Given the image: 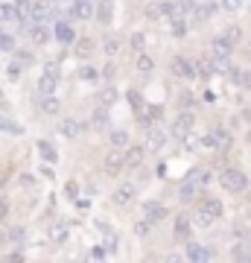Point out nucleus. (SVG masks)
<instances>
[{
    "label": "nucleus",
    "mask_w": 251,
    "mask_h": 263,
    "mask_svg": "<svg viewBox=\"0 0 251 263\" xmlns=\"http://www.w3.org/2000/svg\"><path fill=\"white\" fill-rule=\"evenodd\" d=\"M91 126L96 132H103L105 126H108V111H105V108H96V111H93V117H91Z\"/></svg>",
    "instance_id": "25"
},
{
    "label": "nucleus",
    "mask_w": 251,
    "mask_h": 263,
    "mask_svg": "<svg viewBox=\"0 0 251 263\" xmlns=\"http://www.w3.org/2000/svg\"><path fill=\"white\" fill-rule=\"evenodd\" d=\"M21 184H27V187H29V184H35V179H32L29 173H24V176H21Z\"/></svg>",
    "instance_id": "55"
},
{
    "label": "nucleus",
    "mask_w": 251,
    "mask_h": 263,
    "mask_svg": "<svg viewBox=\"0 0 251 263\" xmlns=\"http://www.w3.org/2000/svg\"><path fill=\"white\" fill-rule=\"evenodd\" d=\"M222 3V12H237L242 9V0H219Z\"/></svg>",
    "instance_id": "44"
},
{
    "label": "nucleus",
    "mask_w": 251,
    "mask_h": 263,
    "mask_svg": "<svg viewBox=\"0 0 251 263\" xmlns=\"http://www.w3.org/2000/svg\"><path fill=\"white\" fill-rule=\"evenodd\" d=\"M225 38H228L231 44H237V38H240V29H237V27H228V29H225Z\"/></svg>",
    "instance_id": "46"
},
{
    "label": "nucleus",
    "mask_w": 251,
    "mask_h": 263,
    "mask_svg": "<svg viewBox=\"0 0 251 263\" xmlns=\"http://www.w3.org/2000/svg\"><path fill=\"white\" fill-rule=\"evenodd\" d=\"M152 226H155V222H149V219H143V222H138V226H134V231H138L140 237H146L149 231H152Z\"/></svg>",
    "instance_id": "45"
},
{
    "label": "nucleus",
    "mask_w": 251,
    "mask_h": 263,
    "mask_svg": "<svg viewBox=\"0 0 251 263\" xmlns=\"http://www.w3.org/2000/svg\"><path fill=\"white\" fill-rule=\"evenodd\" d=\"M193 103H196V97H193V94H181V105H184V108H190Z\"/></svg>",
    "instance_id": "52"
},
{
    "label": "nucleus",
    "mask_w": 251,
    "mask_h": 263,
    "mask_svg": "<svg viewBox=\"0 0 251 263\" xmlns=\"http://www.w3.org/2000/svg\"><path fill=\"white\" fill-rule=\"evenodd\" d=\"M50 234L56 243H67V222H56V226L50 228Z\"/></svg>",
    "instance_id": "31"
},
{
    "label": "nucleus",
    "mask_w": 251,
    "mask_h": 263,
    "mask_svg": "<svg viewBox=\"0 0 251 263\" xmlns=\"http://www.w3.org/2000/svg\"><path fill=\"white\" fill-rule=\"evenodd\" d=\"M56 12L59 9H50L47 0H35V3H32V18H35L38 24H47L50 18H56Z\"/></svg>",
    "instance_id": "10"
},
{
    "label": "nucleus",
    "mask_w": 251,
    "mask_h": 263,
    "mask_svg": "<svg viewBox=\"0 0 251 263\" xmlns=\"http://www.w3.org/2000/svg\"><path fill=\"white\" fill-rule=\"evenodd\" d=\"M59 132H62L65 138H70V141H73V138H79V132H82V123H79V120H70V117H67V120H62Z\"/></svg>",
    "instance_id": "18"
},
{
    "label": "nucleus",
    "mask_w": 251,
    "mask_h": 263,
    "mask_svg": "<svg viewBox=\"0 0 251 263\" xmlns=\"http://www.w3.org/2000/svg\"><path fill=\"white\" fill-rule=\"evenodd\" d=\"M146 158V146H126V170H138Z\"/></svg>",
    "instance_id": "11"
},
{
    "label": "nucleus",
    "mask_w": 251,
    "mask_h": 263,
    "mask_svg": "<svg viewBox=\"0 0 251 263\" xmlns=\"http://www.w3.org/2000/svg\"><path fill=\"white\" fill-rule=\"evenodd\" d=\"M222 9V3H216V0H207V3H202V6H196V21H207V18H214L216 12Z\"/></svg>",
    "instance_id": "14"
},
{
    "label": "nucleus",
    "mask_w": 251,
    "mask_h": 263,
    "mask_svg": "<svg viewBox=\"0 0 251 263\" xmlns=\"http://www.w3.org/2000/svg\"><path fill=\"white\" fill-rule=\"evenodd\" d=\"M111 146H117V149H126V146H129V132L114 129V132H111Z\"/></svg>",
    "instance_id": "26"
},
{
    "label": "nucleus",
    "mask_w": 251,
    "mask_h": 263,
    "mask_svg": "<svg viewBox=\"0 0 251 263\" xmlns=\"http://www.w3.org/2000/svg\"><path fill=\"white\" fill-rule=\"evenodd\" d=\"M103 170H105V176H120L123 170H126V152H120L117 146H114V152L105 155Z\"/></svg>",
    "instance_id": "2"
},
{
    "label": "nucleus",
    "mask_w": 251,
    "mask_h": 263,
    "mask_svg": "<svg viewBox=\"0 0 251 263\" xmlns=\"http://www.w3.org/2000/svg\"><path fill=\"white\" fill-rule=\"evenodd\" d=\"M76 76H79V79H85V82H96V79H100V73H96L91 65H82L79 70H76Z\"/></svg>",
    "instance_id": "33"
},
{
    "label": "nucleus",
    "mask_w": 251,
    "mask_h": 263,
    "mask_svg": "<svg viewBox=\"0 0 251 263\" xmlns=\"http://www.w3.org/2000/svg\"><path fill=\"white\" fill-rule=\"evenodd\" d=\"M111 18H114V3L111 0H103V3L96 6V21H100V24H111Z\"/></svg>",
    "instance_id": "19"
},
{
    "label": "nucleus",
    "mask_w": 251,
    "mask_h": 263,
    "mask_svg": "<svg viewBox=\"0 0 251 263\" xmlns=\"http://www.w3.org/2000/svg\"><path fill=\"white\" fill-rule=\"evenodd\" d=\"M164 143H167V132H164V129H155V126H149V129H146V149H149V152H158Z\"/></svg>",
    "instance_id": "8"
},
{
    "label": "nucleus",
    "mask_w": 251,
    "mask_h": 263,
    "mask_svg": "<svg viewBox=\"0 0 251 263\" xmlns=\"http://www.w3.org/2000/svg\"><path fill=\"white\" fill-rule=\"evenodd\" d=\"M202 143H205V146H210V149H228V143H231V138H228V132L225 129H219V126H216V129H210V135H205V138H202Z\"/></svg>",
    "instance_id": "6"
},
{
    "label": "nucleus",
    "mask_w": 251,
    "mask_h": 263,
    "mask_svg": "<svg viewBox=\"0 0 251 263\" xmlns=\"http://www.w3.org/2000/svg\"><path fill=\"white\" fill-rule=\"evenodd\" d=\"M44 73L53 76V79H59V76H62V67H59V62H47V65H44Z\"/></svg>",
    "instance_id": "40"
},
{
    "label": "nucleus",
    "mask_w": 251,
    "mask_h": 263,
    "mask_svg": "<svg viewBox=\"0 0 251 263\" xmlns=\"http://www.w3.org/2000/svg\"><path fill=\"white\" fill-rule=\"evenodd\" d=\"M219 184H222L225 190H231V193H242V190L248 187V176H245L242 170L228 167V170L219 173Z\"/></svg>",
    "instance_id": "1"
},
{
    "label": "nucleus",
    "mask_w": 251,
    "mask_h": 263,
    "mask_svg": "<svg viewBox=\"0 0 251 263\" xmlns=\"http://www.w3.org/2000/svg\"><path fill=\"white\" fill-rule=\"evenodd\" d=\"M103 53L108 59H114L117 53H120V41H117V38H105V41H103Z\"/></svg>",
    "instance_id": "32"
},
{
    "label": "nucleus",
    "mask_w": 251,
    "mask_h": 263,
    "mask_svg": "<svg viewBox=\"0 0 251 263\" xmlns=\"http://www.w3.org/2000/svg\"><path fill=\"white\" fill-rule=\"evenodd\" d=\"M199 187H202V181L196 179V173H190L184 179V184H181V190H178V202H181V205H193Z\"/></svg>",
    "instance_id": "3"
},
{
    "label": "nucleus",
    "mask_w": 251,
    "mask_h": 263,
    "mask_svg": "<svg viewBox=\"0 0 251 263\" xmlns=\"http://www.w3.org/2000/svg\"><path fill=\"white\" fill-rule=\"evenodd\" d=\"M18 21V6L15 3H0V24H9Z\"/></svg>",
    "instance_id": "23"
},
{
    "label": "nucleus",
    "mask_w": 251,
    "mask_h": 263,
    "mask_svg": "<svg viewBox=\"0 0 251 263\" xmlns=\"http://www.w3.org/2000/svg\"><path fill=\"white\" fill-rule=\"evenodd\" d=\"M108 254H111V246H93V249H91V257H93V260H105Z\"/></svg>",
    "instance_id": "38"
},
{
    "label": "nucleus",
    "mask_w": 251,
    "mask_h": 263,
    "mask_svg": "<svg viewBox=\"0 0 251 263\" xmlns=\"http://www.w3.org/2000/svg\"><path fill=\"white\" fill-rule=\"evenodd\" d=\"M184 143H187V149H196V146H199V143H202V141H199V138H196L193 132H190V135H187V138H184Z\"/></svg>",
    "instance_id": "49"
},
{
    "label": "nucleus",
    "mask_w": 251,
    "mask_h": 263,
    "mask_svg": "<svg viewBox=\"0 0 251 263\" xmlns=\"http://www.w3.org/2000/svg\"><path fill=\"white\" fill-rule=\"evenodd\" d=\"M231 47H234L231 41H228L225 35H219L214 41V56H231Z\"/></svg>",
    "instance_id": "24"
},
{
    "label": "nucleus",
    "mask_w": 251,
    "mask_h": 263,
    "mask_svg": "<svg viewBox=\"0 0 251 263\" xmlns=\"http://www.w3.org/2000/svg\"><path fill=\"white\" fill-rule=\"evenodd\" d=\"M15 6H18V21L24 24L27 18H32V0H15Z\"/></svg>",
    "instance_id": "27"
},
{
    "label": "nucleus",
    "mask_w": 251,
    "mask_h": 263,
    "mask_svg": "<svg viewBox=\"0 0 251 263\" xmlns=\"http://www.w3.org/2000/svg\"><path fill=\"white\" fill-rule=\"evenodd\" d=\"M18 62H21L24 67H27L29 62H32V53H27V50H21V53H18Z\"/></svg>",
    "instance_id": "50"
},
{
    "label": "nucleus",
    "mask_w": 251,
    "mask_h": 263,
    "mask_svg": "<svg viewBox=\"0 0 251 263\" xmlns=\"http://www.w3.org/2000/svg\"><path fill=\"white\" fill-rule=\"evenodd\" d=\"M0 132H9V135H24V129H21L15 120H6V117H0Z\"/></svg>",
    "instance_id": "34"
},
{
    "label": "nucleus",
    "mask_w": 251,
    "mask_h": 263,
    "mask_svg": "<svg viewBox=\"0 0 251 263\" xmlns=\"http://www.w3.org/2000/svg\"><path fill=\"white\" fill-rule=\"evenodd\" d=\"M129 100L134 103V111H140V108H143V100H140V94H138V91H129Z\"/></svg>",
    "instance_id": "47"
},
{
    "label": "nucleus",
    "mask_w": 251,
    "mask_h": 263,
    "mask_svg": "<svg viewBox=\"0 0 251 263\" xmlns=\"http://www.w3.org/2000/svg\"><path fill=\"white\" fill-rule=\"evenodd\" d=\"M143 15H146V18H161V15H164V12H161V3H152V6H146V9H143Z\"/></svg>",
    "instance_id": "43"
},
{
    "label": "nucleus",
    "mask_w": 251,
    "mask_h": 263,
    "mask_svg": "<svg viewBox=\"0 0 251 263\" xmlns=\"http://www.w3.org/2000/svg\"><path fill=\"white\" fill-rule=\"evenodd\" d=\"M131 47H143V32H134V35H131Z\"/></svg>",
    "instance_id": "51"
},
{
    "label": "nucleus",
    "mask_w": 251,
    "mask_h": 263,
    "mask_svg": "<svg viewBox=\"0 0 251 263\" xmlns=\"http://www.w3.org/2000/svg\"><path fill=\"white\" fill-rule=\"evenodd\" d=\"M138 70L140 73H152V70H155V59L149 56V53H140L138 56Z\"/></svg>",
    "instance_id": "28"
},
{
    "label": "nucleus",
    "mask_w": 251,
    "mask_h": 263,
    "mask_svg": "<svg viewBox=\"0 0 251 263\" xmlns=\"http://www.w3.org/2000/svg\"><path fill=\"white\" fill-rule=\"evenodd\" d=\"M134 193H138L134 184H123V187L114 190V202H117V205H129L131 199H134Z\"/></svg>",
    "instance_id": "17"
},
{
    "label": "nucleus",
    "mask_w": 251,
    "mask_h": 263,
    "mask_svg": "<svg viewBox=\"0 0 251 263\" xmlns=\"http://www.w3.org/2000/svg\"><path fill=\"white\" fill-rule=\"evenodd\" d=\"M0 50H3V53H12V50H15V35L6 32V29H0Z\"/></svg>",
    "instance_id": "30"
},
{
    "label": "nucleus",
    "mask_w": 251,
    "mask_h": 263,
    "mask_svg": "<svg viewBox=\"0 0 251 263\" xmlns=\"http://www.w3.org/2000/svg\"><path fill=\"white\" fill-rule=\"evenodd\" d=\"M100 100H103V105H114V103H117V88L105 85V88H103V94H100Z\"/></svg>",
    "instance_id": "35"
},
{
    "label": "nucleus",
    "mask_w": 251,
    "mask_h": 263,
    "mask_svg": "<svg viewBox=\"0 0 251 263\" xmlns=\"http://www.w3.org/2000/svg\"><path fill=\"white\" fill-rule=\"evenodd\" d=\"M6 240H9L12 246H21V243H24V228H9Z\"/></svg>",
    "instance_id": "39"
},
{
    "label": "nucleus",
    "mask_w": 251,
    "mask_h": 263,
    "mask_svg": "<svg viewBox=\"0 0 251 263\" xmlns=\"http://www.w3.org/2000/svg\"><path fill=\"white\" fill-rule=\"evenodd\" d=\"M53 35H56V41H62V44H73L76 41V32L70 24H65V21H56V27H53Z\"/></svg>",
    "instance_id": "12"
},
{
    "label": "nucleus",
    "mask_w": 251,
    "mask_h": 263,
    "mask_svg": "<svg viewBox=\"0 0 251 263\" xmlns=\"http://www.w3.org/2000/svg\"><path fill=\"white\" fill-rule=\"evenodd\" d=\"M172 73L181 76V79H196V73H199V65H193L187 56H176V59H172Z\"/></svg>",
    "instance_id": "5"
},
{
    "label": "nucleus",
    "mask_w": 251,
    "mask_h": 263,
    "mask_svg": "<svg viewBox=\"0 0 251 263\" xmlns=\"http://www.w3.org/2000/svg\"><path fill=\"white\" fill-rule=\"evenodd\" d=\"M56 85H59V79H53V76H41L38 79V94L41 97H47V94H56Z\"/></svg>",
    "instance_id": "21"
},
{
    "label": "nucleus",
    "mask_w": 251,
    "mask_h": 263,
    "mask_svg": "<svg viewBox=\"0 0 251 263\" xmlns=\"http://www.w3.org/2000/svg\"><path fill=\"white\" fill-rule=\"evenodd\" d=\"M91 50H93L91 38H79V41H76V53H91Z\"/></svg>",
    "instance_id": "42"
},
{
    "label": "nucleus",
    "mask_w": 251,
    "mask_h": 263,
    "mask_svg": "<svg viewBox=\"0 0 251 263\" xmlns=\"http://www.w3.org/2000/svg\"><path fill=\"white\" fill-rule=\"evenodd\" d=\"M193 126H196L193 114H190V111H181L176 120H172V138H181V141H184L187 135L193 132Z\"/></svg>",
    "instance_id": "4"
},
{
    "label": "nucleus",
    "mask_w": 251,
    "mask_h": 263,
    "mask_svg": "<svg viewBox=\"0 0 251 263\" xmlns=\"http://www.w3.org/2000/svg\"><path fill=\"white\" fill-rule=\"evenodd\" d=\"M9 216V199H0V222Z\"/></svg>",
    "instance_id": "48"
},
{
    "label": "nucleus",
    "mask_w": 251,
    "mask_h": 263,
    "mask_svg": "<svg viewBox=\"0 0 251 263\" xmlns=\"http://www.w3.org/2000/svg\"><path fill=\"white\" fill-rule=\"evenodd\" d=\"M242 88H248V91H251V70H245V73H242Z\"/></svg>",
    "instance_id": "54"
},
{
    "label": "nucleus",
    "mask_w": 251,
    "mask_h": 263,
    "mask_svg": "<svg viewBox=\"0 0 251 263\" xmlns=\"http://www.w3.org/2000/svg\"><path fill=\"white\" fill-rule=\"evenodd\" d=\"M234 260H251V249H245V243L240 246H234V252H231Z\"/></svg>",
    "instance_id": "37"
},
{
    "label": "nucleus",
    "mask_w": 251,
    "mask_h": 263,
    "mask_svg": "<svg viewBox=\"0 0 251 263\" xmlns=\"http://www.w3.org/2000/svg\"><path fill=\"white\" fill-rule=\"evenodd\" d=\"M169 35H172V38H184V35H187V24H184L181 18L169 21Z\"/></svg>",
    "instance_id": "29"
},
{
    "label": "nucleus",
    "mask_w": 251,
    "mask_h": 263,
    "mask_svg": "<svg viewBox=\"0 0 251 263\" xmlns=\"http://www.w3.org/2000/svg\"><path fill=\"white\" fill-rule=\"evenodd\" d=\"M205 208H207V211H210V214L216 216V219H219V216H222V211H225V208H222V202H219V199H214V196H210V199H205Z\"/></svg>",
    "instance_id": "36"
},
{
    "label": "nucleus",
    "mask_w": 251,
    "mask_h": 263,
    "mask_svg": "<svg viewBox=\"0 0 251 263\" xmlns=\"http://www.w3.org/2000/svg\"><path fill=\"white\" fill-rule=\"evenodd\" d=\"M59 108H62V103H59L56 94L41 97V111H44V114H59Z\"/></svg>",
    "instance_id": "22"
},
{
    "label": "nucleus",
    "mask_w": 251,
    "mask_h": 263,
    "mask_svg": "<svg viewBox=\"0 0 251 263\" xmlns=\"http://www.w3.org/2000/svg\"><path fill=\"white\" fill-rule=\"evenodd\" d=\"M21 70H24V65H21V62H12V65L6 67V76H9L12 82H15V79L21 76Z\"/></svg>",
    "instance_id": "41"
},
{
    "label": "nucleus",
    "mask_w": 251,
    "mask_h": 263,
    "mask_svg": "<svg viewBox=\"0 0 251 263\" xmlns=\"http://www.w3.org/2000/svg\"><path fill=\"white\" fill-rule=\"evenodd\" d=\"M190 228H193V216H176L172 231H176L178 240H187V237H190Z\"/></svg>",
    "instance_id": "16"
},
{
    "label": "nucleus",
    "mask_w": 251,
    "mask_h": 263,
    "mask_svg": "<svg viewBox=\"0 0 251 263\" xmlns=\"http://www.w3.org/2000/svg\"><path fill=\"white\" fill-rule=\"evenodd\" d=\"M187 260H196V263H205V260H214V252L202 243H190L187 246Z\"/></svg>",
    "instance_id": "9"
},
{
    "label": "nucleus",
    "mask_w": 251,
    "mask_h": 263,
    "mask_svg": "<svg viewBox=\"0 0 251 263\" xmlns=\"http://www.w3.org/2000/svg\"><path fill=\"white\" fill-rule=\"evenodd\" d=\"M38 152H41V158H44L47 164L59 161V152H56V146H53L50 141H38Z\"/></svg>",
    "instance_id": "20"
},
{
    "label": "nucleus",
    "mask_w": 251,
    "mask_h": 263,
    "mask_svg": "<svg viewBox=\"0 0 251 263\" xmlns=\"http://www.w3.org/2000/svg\"><path fill=\"white\" fill-rule=\"evenodd\" d=\"M143 214H146L149 222H164V219H167V208L158 205V202H146V205H143Z\"/></svg>",
    "instance_id": "13"
},
{
    "label": "nucleus",
    "mask_w": 251,
    "mask_h": 263,
    "mask_svg": "<svg viewBox=\"0 0 251 263\" xmlns=\"http://www.w3.org/2000/svg\"><path fill=\"white\" fill-rule=\"evenodd\" d=\"M70 18L73 21H91V18H96V9H93L91 0H73V3H70Z\"/></svg>",
    "instance_id": "7"
},
{
    "label": "nucleus",
    "mask_w": 251,
    "mask_h": 263,
    "mask_svg": "<svg viewBox=\"0 0 251 263\" xmlns=\"http://www.w3.org/2000/svg\"><path fill=\"white\" fill-rule=\"evenodd\" d=\"M214 222H216V216L210 214V211H207L205 205L196 208V214H193V226H196V228H210Z\"/></svg>",
    "instance_id": "15"
},
{
    "label": "nucleus",
    "mask_w": 251,
    "mask_h": 263,
    "mask_svg": "<svg viewBox=\"0 0 251 263\" xmlns=\"http://www.w3.org/2000/svg\"><path fill=\"white\" fill-rule=\"evenodd\" d=\"M6 260H12V263H21V260H24V254H21V252H9V254H6Z\"/></svg>",
    "instance_id": "53"
}]
</instances>
